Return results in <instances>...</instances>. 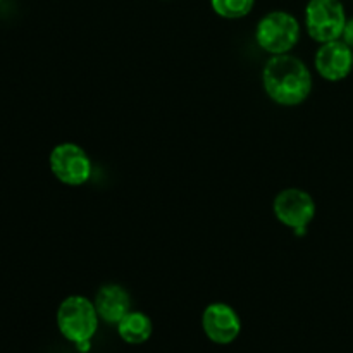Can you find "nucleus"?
<instances>
[{"instance_id":"obj_1","label":"nucleus","mask_w":353,"mask_h":353,"mask_svg":"<svg viewBox=\"0 0 353 353\" xmlns=\"http://www.w3.org/2000/svg\"><path fill=\"white\" fill-rule=\"evenodd\" d=\"M262 85L269 99L279 105H300L312 92V72L295 55H272L262 71Z\"/></svg>"},{"instance_id":"obj_2","label":"nucleus","mask_w":353,"mask_h":353,"mask_svg":"<svg viewBox=\"0 0 353 353\" xmlns=\"http://www.w3.org/2000/svg\"><path fill=\"white\" fill-rule=\"evenodd\" d=\"M99 312L95 303L81 295L62 300L57 309V327L62 336L74 345L88 343L99 327Z\"/></svg>"},{"instance_id":"obj_3","label":"nucleus","mask_w":353,"mask_h":353,"mask_svg":"<svg viewBox=\"0 0 353 353\" xmlns=\"http://www.w3.org/2000/svg\"><path fill=\"white\" fill-rule=\"evenodd\" d=\"M255 40L259 47L271 55L288 54L300 40V23L293 14L272 10L257 24Z\"/></svg>"},{"instance_id":"obj_4","label":"nucleus","mask_w":353,"mask_h":353,"mask_svg":"<svg viewBox=\"0 0 353 353\" xmlns=\"http://www.w3.org/2000/svg\"><path fill=\"white\" fill-rule=\"evenodd\" d=\"M341 0H309L305 7V28L317 43L340 40L347 24Z\"/></svg>"},{"instance_id":"obj_5","label":"nucleus","mask_w":353,"mask_h":353,"mask_svg":"<svg viewBox=\"0 0 353 353\" xmlns=\"http://www.w3.org/2000/svg\"><path fill=\"white\" fill-rule=\"evenodd\" d=\"M50 171L55 178L68 186H81L92 178V161L85 148L64 141L52 148L48 157Z\"/></svg>"},{"instance_id":"obj_6","label":"nucleus","mask_w":353,"mask_h":353,"mask_svg":"<svg viewBox=\"0 0 353 353\" xmlns=\"http://www.w3.org/2000/svg\"><path fill=\"white\" fill-rule=\"evenodd\" d=\"M272 210L279 223L300 233L316 217V202L305 190L286 188L276 195Z\"/></svg>"},{"instance_id":"obj_7","label":"nucleus","mask_w":353,"mask_h":353,"mask_svg":"<svg viewBox=\"0 0 353 353\" xmlns=\"http://www.w3.org/2000/svg\"><path fill=\"white\" fill-rule=\"evenodd\" d=\"M205 336L217 345H230L240 336L241 321L236 310L223 302L210 303L202 314Z\"/></svg>"},{"instance_id":"obj_8","label":"nucleus","mask_w":353,"mask_h":353,"mask_svg":"<svg viewBox=\"0 0 353 353\" xmlns=\"http://www.w3.org/2000/svg\"><path fill=\"white\" fill-rule=\"evenodd\" d=\"M314 64L321 78L333 83L341 81L353 69V48L348 47L341 38L321 43L314 57Z\"/></svg>"},{"instance_id":"obj_9","label":"nucleus","mask_w":353,"mask_h":353,"mask_svg":"<svg viewBox=\"0 0 353 353\" xmlns=\"http://www.w3.org/2000/svg\"><path fill=\"white\" fill-rule=\"evenodd\" d=\"M95 309L99 317L109 324H117L131 312V296L121 285H103L95 295Z\"/></svg>"},{"instance_id":"obj_10","label":"nucleus","mask_w":353,"mask_h":353,"mask_svg":"<svg viewBox=\"0 0 353 353\" xmlns=\"http://www.w3.org/2000/svg\"><path fill=\"white\" fill-rule=\"evenodd\" d=\"M117 326V333H119L121 340L126 341L130 345H141L152 336L154 331V324H152L150 317L143 312H128Z\"/></svg>"},{"instance_id":"obj_11","label":"nucleus","mask_w":353,"mask_h":353,"mask_svg":"<svg viewBox=\"0 0 353 353\" xmlns=\"http://www.w3.org/2000/svg\"><path fill=\"white\" fill-rule=\"evenodd\" d=\"M255 0H210V7L224 19H241L254 9Z\"/></svg>"},{"instance_id":"obj_12","label":"nucleus","mask_w":353,"mask_h":353,"mask_svg":"<svg viewBox=\"0 0 353 353\" xmlns=\"http://www.w3.org/2000/svg\"><path fill=\"white\" fill-rule=\"evenodd\" d=\"M341 40H343L345 43L348 45V47L353 48V17H352V19H348L347 24H345L343 34H341Z\"/></svg>"},{"instance_id":"obj_13","label":"nucleus","mask_w":353,"mask_h":353,"mask_svg":"<svg viewBox=\"0 0 353 353\" xmlns=\"http://www.w3.org/2000/svg\"><path fill=\"white\" fill-rule=\"evenodd\" d=\"M0 2H2V0H0Z\"/></svg>"}]
</instances>
